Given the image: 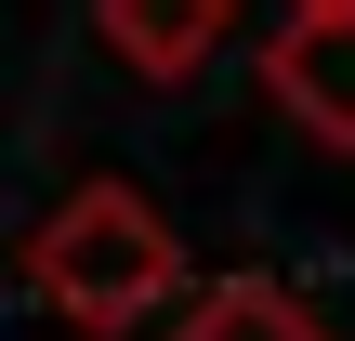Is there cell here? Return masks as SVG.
Instances as JSON below:
<instances>
[{"label":"cell","mask_w":355,"mask_h":341,"mask_svg":"<svg viewBox=\"0 0 355 341\" xmlns=\"http://www.w3.org/2000/svg\"><path fill=\"white\" fill-rule=\"evenodd\" d=\"M263 92H277L316 145L355 158V13H290V26L263 39Z\"/></svg>","instance_id":"2"},{"label":"cell","mask_w":355,"mask_h":341,"mask_svg":"<svg viewBox=\"0 0 355 341\" xmlns=\"http://www.w3.org/2000/svg\"><path fill=\"white\" fill-rule=\"evenodd\" d=\"M26 289L66 315V329H145L171 289H184V237L158 223V197H132V184H79L40 237H26Z\"/></svg>","instance_id":"1"},{"label":"cell","mask_w":355,"mask_h":341,"mask_svg":"<svg viewBox=\"0 0 355 341\" xmlns=\"http://www.w3.org/2000/svg\"><path fill=\"white\" fill-rule=\"evenodd\" d=\"M290 13H355V0H290Z\"/></svg>","instance_id":"5"},{"label":"cell","mask_w":355,"mask_h":341,"mask_svg":"<svg viewBox=\"0 0 355 341\" xmlns=\"http://www.w3.org/2000/svg\"><path fill=\"white\" fill-rule=\"evenodd\" d=\"M224 26H237V0H105V53L145 79H198Z\"/></svg>","instance_id":"3"},{"label":"cell","mask_w":355,"mask_h":341,"mask_svg":"<svg viewBox=\"0 0 355 341\" xmlns=\"http://www.w3.org/2000/svg\"><path fill=\"white\" fill-rule=\"evenodd\" d=\"M171 341H329V329H316V315H303L277 276H224V289H211V302H198Z\"/></svg>","instance_id":"4"}]
</instances>
